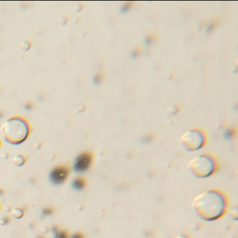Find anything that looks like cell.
<instances>
[{
    "instance_id": "6da1fadb",
    "label": "cell",
    "mask_w": 238,
    "mask_h": 238,
    "mask_svg": "<svg viewBox=\"0 0 238 238\" xmlns=\"http://www.w3.org/2000/svg\"><path fill=\"white\" fill-rule=\"evenodd\" d=\"M193 208L196 215L206 221L216 220L220 218L227 207L225 195L216 190L199 194L193 201Z\"/></svg>"
},
{
    "instance_id": "7a4b0ae2",
    "label": "cell",
    "mask_w": 238,
    "mask_h": 238,
    "mask_svg": "<svg viewBox=\"0 0 238 238\" xmlns=\"http://www.w3.org/2000/svg\"><path fill=\"white\" fill-rule=\"evenodd\" d=\"M1 132L5 140L10 144H20L29 136L30 127L24 118L13 116L2 125Z\"/></svg>"
},
{
    "instance_id": "3957f363",
    "label": "cell",
    "mask_w": 238,
    "mask_h": 238,
    "mask_svg": "<svg viewBox=\"0 0 238 238\" xmlns=\"http://www.w3.org/2000/svg\"><path fill=\"white\" fill-rule=\"evenodd\" d=\"M188 168L191 173L198 178L211 176L217 169V162L211 156L202 154L190 161Z\"/></svg>"
},
{
    "instance_id": "277c9868",
    "label": "cell",
    "mask_w": 238,
    "mask_h": 238,
    "mask_svg": "<svg viewBox=\"0 0 238 238\" xmlns=\"http://www.w3.org/2000/svg\"><path fill=\"white\" fill-rule=\"evenodd\" d=\"M206 135L199 129H192L185 132L182 138L181 142L187 151H196L203 147L206 143Z\"/></svg>"
},
{
    "instance_id": "5b68a950",
    "label": "cell",
    "mask_w": 238,
    "mask_h": 238,
    "mask_svg": "<svg viewBox=\"0 0 238 238\" xmlns=\"http://www.w3.org/2000/svg\"><path fill=\"white\" fill-rule=\"evenodd\" d=\"M91 161H92V154L88 152L82 153L76 158L74 169L76 172H84L90 166Z\"/></svg>"
},
{
    "instance_id": "8992f818",
    "label": "cell",
    "mask_w": 238,
    "mask_h": 238,
    "mask_svg": "<svg viewBox=\"0 0 238 238\" xmlns=\"http://www.w3.org/2000/svg\"><path fill=\"white\" fill-rule=\"evenodd\" d=\"M69 174V169L66 166H60L55 168L50 173V180L54 184L63 183Z\"/></svg>"
},
{
    "instance_id": "52a82bcc",
    "label": "cell",
    "mask_w": 238,
    "mask_h": 238,
    "mask_svg": "<svg viewBox=\"0 0 238 238\" xmlns=\"http://www.w3.org/2000/svg\"><path fill=\"white\" fill-rule=\"evenodd\" d=\"M26 158L24 157V156H21V154H19V156H16L13 158V163L17 166H21L23 164L25 163Z\"/></svg>"
},
{
    "instance_id": "ba28073f",
    "label": "cell",
    "mask_w": 238,
    "mask_h": 238,
    "mask_svg": "<svg viewBox=\"0 0 238 238\" xmlns=\"http://www.w3.org/2000/svg\"><path fill=\"white\" fill-rule=\"evenodd\" d=\"M73 186H74V188L76 189V190H82L83 188H84V186H85V182L83 181L82 178H76V180H75V181L73 182Z\"/></svg>"
},
{
    "instance_id": "9c48e42d",
    "label": "cell",
    "mask_w": 238,
    "mask_h": 238,
    "mask_svg": "<svg viewBox=\"0 0 238 238\" xmlns=\"http://www.w3.org/2000/svg\"><path fill=\"white\" fill-rule=\"evenodd\" d=\"M12 214H13V216H14L16 219H20V218H21L22 215H23V211H22L21 208H15V209H13Z\"/></svg>"
},
{
    "instance_id": "30bf717a",
    "label": "cell",
    "mask_w": 238,
    "mask_h": 238,
    "mask_svg": "<svg viewBox=\"0 0 238 238\" xmlns=\"http://www.w3.org/2000/svg\"><path fill=\"white\" fill-rule=\"evenodd\" d=\"M30 47H31V42L28 41V40H25V41H23L21 45V49L23 50V51H27L29 49H30Z\"/></svg>"
},
{
    "instance_id": "8fae6325",
    "label": "cell",
    "mask_w": 238,
    "mask_h": 238,
    "mask_svg": "<svg viewBox=\"0 0 238 238\" xmlns=\"http://www.w3.org/2000/svg\"><path fill=\"white\" fill-rule=\"evenodd\" d=\"M177 238H189V237L186 236V235H180V236H178Z\"/></svg>"
},
{
    "instance_id": "7c38bea8",
    "label": "cell",
    "mask_w": 238,
    "mask_h": 238,
    "mask_svg": "<svg viewBox=\"0 0 238 238\" xmlns=\"http://www.w3.org/2000/svg\"><path fill=\"white\" fill-rule=\"evenodd\" d=\"M0 145H1V143H0Z\"/></svg>"
}]
</instances>
